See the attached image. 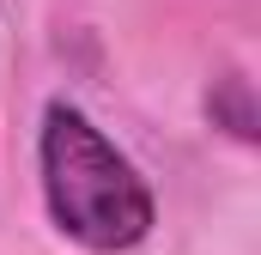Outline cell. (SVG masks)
Masks as SVG:
<instances>
[{"label": "cell", "mask_w": 261, "mask_h": 255, "mask_svg": "<svg viewBox=\"0 0 261 255\" xmlns=\"http://www.w3.org/2000/svg\"><path fill=\"white\" fill-rule=\"evenodd\" d=\"M37 164H43V200H49V219L61 225V237H73L97 255L146 243V231L158 219L152 189L134 170V158L116 152V140L79 104L55 97L43 110Z\"/></svg>", "instance_id": "1"}, {"label": "cell", "mask_w": 261, "mask_h": 255, "mask_svg": "<svg viewBox=\"0 0 261 255\" xmlns=\"http://www.w3.org/2000/svg\"><path fill=\"white\" fill-rule=\"evenodd\" d=\"M206 116L213 128H225L231 140H255V104H249V79L243 73H219L213 79V91H206Z\"/></svg>", "instance_id": "2"}]
</instances>
